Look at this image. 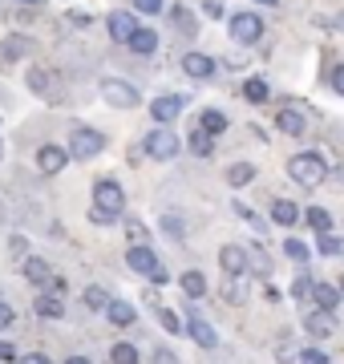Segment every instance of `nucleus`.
<instances>
[{"label":"nucleus","mask_w":344,"mask_h":364,"mask_svg":"<svg viewBox=\"0 0 344 364\" xmlns=\"http://www.w3.org/2000/svg\"><path fill=\"white\" fill-rule=\"evenodd\" d=\"M199 130L203 134H223L227 130V114H219V109H207V114H203V122H199Z\"/></svg>","instance_id":"nucleus-26"},{"label":"nucleus","mask_w":344,"mask_h":364,"mask_svg":"<svg viewBox=\"0 0 344 364\" xmlns=\"http://www.w3.org/2000/svg\"><path fill=\"white\" fill-rule=\"evenodd\" d=\"M276 126L288 134V138H300V134H304V114H300V109H279Z\"/></svg>","instance_id":"nucleus-20"},{"label":"nucleus","mask_w":344,"mask_h":364,"mask_svg":"<svg viewBox=\"0 0 344 364\" xmlns=\"http://www.w3.org/2000/svg\"><path fill=\"white\" fill-rule=\"evenodd\" d=\"M154 364H178V356H174L171 348H158L154 352Z\"/></svg>","instance_id":"nucleus-46"},{"label":"nucleus","mask_w":344,"mask_h":364,"mask_svg":"<svg viewBox=\"0 0 344 364\" xmlns=\"http://www.w3.org/2000/svg\"><path fill=\"white\" fill-rule=\"evenodd\" d=\"M33 308H37V316H45V320H61V316H65V299H57L53 291H41V296L33 299Z\"/></svg>","instance_id":"nucleus-15"},{"label":"nucleus","mask_w":344,"mask_h":364,"mask_svg":"<svg viewBox=\"0 0 344 364\" xmlns=\"http://www.w3.org/2000/svg\"><path fill=\"white\" fill-rule=\"evenodd\" d=\"M296 360H300V364H332V360H328V352H320V348H304V352H296Z\"/></svg>","instance_id":"nucleus-35"},{"label":"nucleus","mask_w":344,"mask_h":364,"mask_svg":"<svg viewBox=\"0 0 344 364\" xmlns=\"http://www.w3.org/2000/svg\"><path fill=\"white\" fill-rule=\"evenodd\" d=\"M25 53H28V41L25 37H9V41H4V57H9V61L25 57Z\"/></svg>","instance_id":"nucleus-34"},{"label":"nucleus","mask_w":344,"mask_h":364,"mask_svg":"<svg viewBox=\"0 0 344 364\" xmlns=\"http://www.w3.org/2000/svg\"><path fill=\"white\" fill-rule=\"evenodd\" d=\"M308 223H312V231H316V235H328V231H332V215H328L324 207H312V210H308Z\"/></svg>","instance_id":"nucleus-30"},{"label":"nucleus","mask_w":344,"mask_h":364,"mask_svg":"<svg viewBox=\"0 0 344 364\" xmlns=\"http://www.w3.org/2000/svg\"><path fill=\"white\" fill-rule=\"evenodd\" d=\"M316 251H320V255H340V251H344V243H340V239H336V235H316Z\"/></svg>","instance_id":"nucleus-32"},{"label":"nucleus","mask_w":344,"mask_h":364,"mask_svg":"<svg viewBox=\"0 0 344 364\" xmlns=\"http://www.w3.org/2000/svg\"><path fill=\"white\" fill-rule=\"evenodd\" d=\"M25 81H28V90L41 93V97H57V77L49 73V69H33Z\"/></svg>","instance_id":"nucleus-16"},{"label":"nucleus","mask_w":344,"mask_h":364,"mask_svg":"<svg viewBox=\"0 0 344 364\" xmlns=\"http://www.w3.org/2000/svg\"><path fill=\"white\" fill-rule=\"evenodd\" d=\"M252 178H255L252 162H235V166H227V182H231V186H247Z\"/></svg>","instance_id":"nucleus-24"},{"label":"nucleus","mask_w":344,"mask_h":364,"mask_svg":"<svg viewBox=\"0 0 344 364\" xmlns=\"http://www.w3.org/2000/svg\"><path fill=\"white\" fill-rule=\"evenodd\" d=\"M203 13L211 16V21H219V16H223V4H219V0H207V4H203Z\"/></svg>","instance_id":"nucleus-45"},{"label":"nucleus","mask_w":344,"mask_h":364,"mask_svg":"<svg viewBox=\"0 0 344 364\" xmlns=\"http://www.w3.org/2000/svg\"><path fill=\"white\" fill-rule=\"evenodd\" d=\"M183 97H178V93H166V97H154V102H150V114H154V122H158V126H171L174 117L183 114Z\"/></svg>","instance_id":"nucleus-8"},{"label":"nucleus","mask_w":344,"mask_h":364,"mask_svg":"<svg viewBox=\"0 0 344 364\" xmlns=\"http://www.w3.org/2000/svg\"><path fill=\"white\" fill-rule=\"evenodd\" d=\"M332 90H336V93H340V97H344V65H336V69H332Z\"/></svg>","instance_id":"nucleus-44"},{"label":"nucleus","mask_w":344,"mask_h":364,"mask_svg":"<svg viewBox=\"0 0 344 364\" xmlns=\"http://www.w3.org/2000/svg\"><path fill=\"white\" fill-rule=\"evenodd\" d=\"M118 215H109V210H102V207H90V223H97V227H106V223H114Z\"/></svg>","instance_id":"nucleus-41"},{"label":"nucleus","mask_w":344,"mask_h":364,"mask_svg":"<svg viewBox=\"0 0 344 364\" xmlns=\"http://www.w3.org/2000/svg\"><path fill=\"white\" fill-rule=\"evenodd\" d=\"M13 324V308H9V304H4V299H0V332H4V328Z\"/></svg>","instance_id":"nucleus-47"},{"label":"nucleus","mask_w":344,"mask_h":364,"mask_svg":"<svg viewBox=\"0 0 344 364\" xmlns=\"http://www.w3.org/2000/svg\"><path fill=\"white\" fill-rule=\"evenodd\" d=\"M267 81H259V77H252V81H243V97H247V102H255V105H264L267 102Z\"/></svg>","instance_id":"nucleus-27"},{"label":"nucleus","mask_w":344,"mask_h":364,"mask_svg":"<svg viewBox=\"0 0 344 364\" xmlns=\"http://www.w3.org/2000/svg\"><path fill=\"white\" fill-rule=\"evenodd\" d=\"M284 251H288V259H296V263H308V247L300 243V239H288V243H284Z\"/></svg>","instance_id":"nucleus-37"},{"label":"nucleus","mask_w":344,"mask_h":364,"mask_svg":"<svg viewBox=\"0 0 344 364\" xmlns=\"http://www.w3.org/2000/svg\"><path fill=\"white\" fill-rule=\"evenodd\" d=\"M109 360H114V364H138V348L122 340V344H114V348H109Z\"/></svg>","instance_id":"nucleus-31"},{"label":"nucleus","mask_w":344,"mask_h":364,"mask_svg":"<svg viewBox=\"0 0 344 364\" xmlns=\"http://www.w3.org/2000/svg\"><path fill=\"white\" fill-rule=\"evenodd\" d=\"M183 69H186V73H190L195 81L215 77V61L207 57V53H186V57H183Z\"/></svg>","instance_id":"nucleus-12"},{"label":"nucleus","mask_w":344,"mask_h":364,"mask_svg":"<svg viewBox=\"0 0 344 364\" xmlns=\"http://www.w3.org/2000/svg\"><path fill=\"white\" fill-rule=\"evenodd\" d=\"M21 4H41V0H21Z\"/></svg>","instance_id":"nucleus-51"},{"label":"nucleus","mask_w":344,"mask_h":364,"mask_svg":"<svg viewBox=\"0 0 344 364\" xmlns=\"http://www.w3.org/2000/svg\"><path fill=\"white\" fill-rule=\"evenodd\" d=\"M21 272H25L28 284H37V287H49V279H53V267H49L45 259H37V255H33V259H25V267H21Z\"/></svg>","instance_id":"nucleus-18"},{"label":"nucleus","mask_w":344,"mask_h":364,"mask_svg":"<svg viewBox=\"0 0 344 364\" xmlns=\"http://www.w3.org/2000/svg\"><path fill=\"white\" fill-rule=\"evenodd\" d=\"M21 364H53V360H49L45 352H28V356H25V360H21Z\"/></svg>","instance_id":"nucleus-48"},{"label":"nucleus","mask_w":344,"mask_h":364,"mask_svg":"<svg viewBox=\"0 0 344 364\" xmlns=\"http://www.w3.org/2000/svg\"><path fill=\"white\" fill-rule=\"evenodd\" d=\"M219 263H223V275H247V251L239 247V243H227L223 251H219Z\"/></svg>","instance_id":"nucleus-9"},{"label":"nucleus","mask_w":344,"mask_h":364,"mask_svg":"<svg viewBox=\"0 0 344 364\" xmlns=\"http://www.w3.org/2000/svg\"><path fill=\"white\" fill-rule=\"evenodd\" d=\"M340 291H344V279H340Z\"/></svg>","instance_id":"nucleus-53"},{"label":"nucleus","mask_w":344,"mask_h":364,"mask_svg":"<svg viewBox=\"0 0 344 364\" xmlns=\"http://www.w3.org/2000/svg\"><path fill=\"white\" fill-rule=\"evenodd\" d=\"M178 284H183V291H186L190 299H199L203 291H207V279H203V272H186L183 279H178Z\"/></svg>","instance_id":"nucleus-28"},{"label":"nucleus","mask_w":344,"mask_h":364,"mask_svg":"<svg viewBox=\"0 0 344 364\" xmlns=\"http://www.w3.org/2000/svg\"><path fill=\"white\" fill-rule=\"evenodd\" d=\"M247 291H252V279H247V275H223V299L247 304Z\"/></svg>","instance_id":"nucleus-14"},{"label":"nucleus","mask_w":344,"mask_h":364,"mask_svg":"<svg viewBox=\"0 0 344 364\" xmlns=\"http://www.w3.org/2000/svg\"><path fill=\"white\" fill-rule=\"evenodd\" d=\"M255 4H276V0H255Z\"/></svg>","instance_id":"nucleus-50"},{"label":"nucleus","mask_w":344,"mask_h":364,"mask_svg":"<svg viewBox=\"0 0 344 364\" xmlns=\"http://www.w3.org/2000/svg\"><path fill=\"white\" fill-rule=\"evenodd\" d=\"M146 154L158 158V162H166V158L178 154V138L171 134V126H158V130L146 134Z\"/></svg>","instance_id":"nucleus-7"},{"label":"nucleus","mask_w":344,"mask_h":364,"mask_svg":"<svg viewBox=\"0 0 344 364\" xmlns=\"http://www.w3.org/2000/svg\"><path fill=\"white\" fill-rule=\"evenodd\" d=\"M65 364H93V360H85V356H69Z\"/></svg>","instance_id":"nucleus-49"},{"label":"nucleus","mask_w":344,"mask_h":364,"mask_svg":"<svg viewBox=\"0 0 344 364\" xmlns=\"http://www.w3.org/2000/svg\"><path fill=\"white\" fill-rule=\"evenodd\" d=\"M93 207L109 210V215H122V207H126V191H122V182H114V178L97 182V186H93Z\"/></svg>","instance_id":"nucleus-4"},{"label":"nucleus","mask_w":344,"mask_h":364,"mask_svg":"<svg viewBox=\"0 0 344 364\" xmlns=\"http://www.w3.org/2000/svg\"><path fill=\"white\" fill-rule=\"evenodd\" d=\"M126 45H130L134 53H142V57H146V53L158 49V33H154V28H134V37L126 41Z\"/></svg>","instance_id":"nucleus-21"},{"label":"nucleus","mask_w":344,"mask_h":364,"mask_svg":"<svg viewBox=\"0 0 344 364\" xmlns=\"http://www.w3.org/2000/svg\"><path fill=\"white\" fill-rule=\"evenodd\" d=\"M102 97H106V105H114V109H134V105L142 102V93L134 90L130 81H118V77L102 81Z\"/></svg>","instance_id":"nucleus-3"},{"label":"nucleus","mask_w":344,"mask_h":364,"mask_svg":"<svg viewBox=\"0 0 344 364\" xmlns=\"http://www.w3.org/2000/svg\"><path fill=\"white\" fill-rule=\"evenodd\" d=\"M13 360H16V348L9 340H0V364H13Z\"/></svg>","instance_id":"nucleus-43"},{"label":"nucleus","mask_w":344,"mask_h":364,"mask_svg":"<svg viewBox=\"0 0 344 364\" xmlns=\"http://www.w3.org/2000/svg\"><path fill=\"white\" fill-rule=\"evenodd\" d=\"M272 219H276L279 227H296L300 210H296V203H284V198H276V203H272Z\"/></svg>","instance_id":"nucleus-23"},{"label":"nucleus","mask_w":344,"mask_h":364,"mask_svg":"<svg viewBox=\"0 0 344 364\" xmlns=\"http://www.w3.org/2000/svg\"><path fill=\"white\" fill-rule=\"evenodd\" d=\"M288 174H291V182H300L304 191H312V186H320V182L328 178V166H324L320 154H296L288 162Z\"/></svg>","instance_id":"nucleus-1"},{"label":"nucleus","mask_w":344,"mask_h":364,"mask_svg":"<svg viewBox=\"0 0 344 364\" xmlns=\"http://www.w3.org/2000/svg\"><path fill=\"white\" fill-rule=\"evenodd\" d=\"M85 308H90V312H106L109 308V291L106 287H97V284L85 287Z\"/></svg>","instance_id":"nucleus-25"},{"label":"nucleus","mask_w":344,"mask_h":364,"mask_svg":"<svg viewBox=\"0 0 344 364\" xmlns=\"http://www.w3.org/2000/svg\"><path fill=\"white\" fill-rule=\"evenodd\" d=\"M171 16H174V21H178V28H186V33L195 28V21H190V16L183 13V4H174V9H171Z\"/></svg>","instance_id":"nucleus-42"},{"label":"nucleus","mask_w":344,"mask_h":364,"mask_svg":"<svg viewBox=\"0 0 344 364\" xmlns=\"http://www.w3.org/2000/svg\"><path fill=\"white\" fill-rule=\"evenodd\" d=\"M106 316H109V324H114V328H130L134 320H138V312H134V304H126V299H109Z\"/></svg>","instance_id":"nucleus-17"},{"label":"nucleus","mask_w":344,"mask_h":364,"mask_svg":"<svg viewBox=\"0 0 344 364\" xmlns=\"http://www.w3.org/2000/svg\"><path fill=\"white\" fill-rule=\"evenodd\" d=\"M158 324L166 328V332H183V320H178L171 308H158Z\"/></svg>","instance_id":"nucleus-38"},{"label":"nucleus","mask_w":344,"mask_h":364,"mask_svg":"<svg viewBox=\"0 0 344 364\" xmlns=\"http://www.w3.org/2000/svg\"><path fill=\"white\" fill-rule=\"evenodd\" d=\"M65 162H69V154L61 150V146H41V150H37L41 174H61V170H65Z\"/></svg>","instance_id":"nucleus-10"},{"label":"nucleus","mask_w":344,"mask_h":364,"mask_svg":"<svg viewBox=\"0 0 344 364\" xmlns=\"http://www.w3.org/2000/svg\"><path fill=\"white\" fill-rule=\"evenodd\" d=\"M304 328L312 332V336L324 340V336H332V332H336V316L324 312V308H316V312H308V316H304Z\"/></svg>","instance_id":"nucleus-11"},{"label":"nucleus","mask_w":344,"mask_h":364,"mask_svg":"<svg viewBox=\"0 0 344 364\" xmlns=\"http://www.w3.org/2000/svg\"><path fill=\"white\" fill-rule=\"evenodd\" d=\"M312 299H316L324 312H336V304H340V291H336L332 284H312Z\"/></svg>","instance_id":"nucleus-22"},{"label":"nucleus","mask_w":344,"mask_h":364,"mask_svg":"<svg viewBox=\"0 0 344 364\" xmlns=\"http://www.w3.org/2000/svg\"><path fill=\"white\" fill-rule=\"evenodd\" d=\"M102 150H106V138L97 130H73V138H69V158L85 162V158H97Z\"/></svg>","instance_id":"nucleus-6"},{"label":"nucleus","mask_w":344,"mask_h":364,"mask_svg":"<svg viewBox=\"0 0 344 364\" xmlns=\"http://www.w3.org/2000/svg\"><path fill=\"white\" fill-rule=\"evenodd\" d=\"M162 231L171 235V239H186V223L178 219V215H171V210H166V215H162Z\"/></svg>","instance_id":"nucleus-33"},{"label":"nucleus","mask_w":344,"mask_h":364,"mask_svg":"<svg viewBox=\"0 0 344 364\" xmlns=\"http://www.w3.org/2000/svg\"><path fill=\"white\" fill-rule=\"evenodd\" d=\"M134 28H138V25H134L130 13H114V16H109V37L118 41V45H126V41L134 37Z\"/></svg>","instance_id":"nucleus-19"},{"label":"nucleus","mask_w":344,"mask_h":364,"mask_svg":"<svg viewBox=\"0 0 344 364\" xmlns=\"http://www.w3.org/2000/svg\"><path fill=\"white\" fill-rule=\"evenodd\" d=\"M259 37H264V21H259V13H235L231 16V41H239V45H255Z\"/></svg>","instance_id":"nucleus-5"},{"label":"nucleus","mask_w":344,"mask_h":364,"mask_svg":"<svg viewBox=\"0 0 344 364\" xmlns=\"http://www.w3.org/2000/svg\"><path fill=\"white\" fill-rule=\"evenodd\" d=\"M134 9H138V13H146V16H158L162 9H166V0H134Z\"/></svg>","instance_id":"nucleus-39"},{"label":"nucleus","mask_w":344,"mask_h":364,"mask_svg":"<svg viewBox=\"0 0 344 364\" xmlns=\"http://www.w3.org/2000/svg\"><path fill=\"white\" fill-rule=\"evenodd\" d=\"M0 154H4V142H0Z\"/></svg>","instance_id":"nucleus-52"},{"label":"nucleus","mask_w":344,"mask_h":364,"mask_svg":"<svg viewBox=\"0 0 344 364\" xmlns=\"http://www.w3.org/2000/svg\"><path fill=\"white\" fill-rule=\"evenodd\" d=\"M211 150H215L211 134H203V130L190 134V154H195V158H211Z\"/></svg>","instance_id":"nucleus-29"},{"label":"nucleus","mask_w":344,"mask_h":364,"mask_svg":"<svg viewBox=\"0 0 344 364\" xmlns=\"http://www.w3.org/2000/svg\"><path fill=\"white\" fill-rule=\"evenodd\" d=\"M186 336L195 340V344H203V348H215V344H219L215 328L207 324V320H199V316H190V320H186Z\"/></svg>","instance_id":"nucleus-13"},{"label":"nucleus","mask_w":344,"mask_h":364,"mask_svg":"<svg viewBox=\"0 0 344 364\" xmlns=\"http://www.w3.org/2000/svg\"><path fill=\"white\" fill-rule=\"evenodd\" d=\"M126 235L134 239V247H146V239H150V235H146V227H142L138 219H130V223H126Z\"/></svg>","instance_id":"nucleus-36"},{"label":"nucleus","mask_w":344,"mask_h":364,"mask_svg":"<svg viewBox=\"0 0 344 364\" xmlns=\"http://www.w3.org/2000/svg\"><path fill=\"white\" fill-rule=\"evenodd\" d=\"M126 267L138 272V275H146V279H154V284H166V279H171V272L162 267L158 255H154L150 247H130L126 251Z\"/></svg>","instance_id":"nucleus-2"},{"label":"nucleus","mask_w":344,"mask_h":364,"mask_svg":"<svg viewBox=\"0 0 344 364\" xmlns=\"http://www.w3.org/2000/svg\"><path fill=\"white\" fill-rule=\"evenodd\" d=\"M304 296H312V279H308V275H300V279L291 284V299H304Z\"/></svg>","instance_id":"nucleus-40"}]
</instances>
